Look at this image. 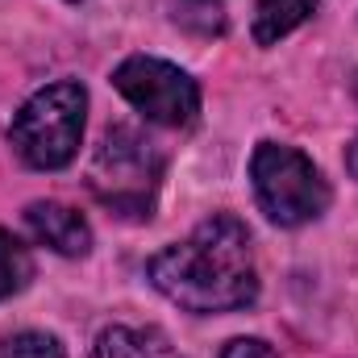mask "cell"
Masks as SVG:
<instances>
[{
  "label": "cell",
  "mask_w": 358,
  "mask_h": 358,
  "mask_svg": "<svg viewBox=\"0 0 358 358\" xmlns=\"http://www.w3.org/2000/svg\"><path fill=\"white\" fill-rule=\"evenodd\" d=\"M150 283L187 313H234L255 304L259 267L250 229L229 217H204L183 242L150 259Z\"/></svg>",
  "instance_id": "1"
},
{
  "label": "cell",
  "mask_w": 358,
  "mask_h": 358,
  "mask_svg": "<svg viewBox=\"0 0 358 358\" xmlns=\"http://www.w3.org/2000/svg\"><path fill=\"white\" fill-rule=\"evenodd\" d=\"M84 113H88V92L76 80H59L50 88L34 92L13 125H8V142L13 150L38 167V171H59L80 155V138H84Z\"/></svg>",
  "instance_id": "2"
},
{
  "label": "cell",
  "mask_w": 358,
  "mask_h": 358,
  "mask_svg": "<svg viewBox=\"0 0 358 358\" xmlns=\"http://www.w3.org/2000/svg\"><path fill=\"white\" fill-rule=\"evenodd\" d=\"M88 179L104 208L142 221L155 213V196L163 183V150L134 125H113L96 146Z\"/></svg>",
  "instance_id": "3"
},
{
  "label": "cell",
  "mask_w": 358,
  "mask_h": 358,
  "mask_svg": "<svg viewBox=\"0 0 358 358\" xmlns=\"http://www.w3.org/2000/svg\"><path fill=\"white\" fill-rule=\"evenodd\" d=\"M250 179H255L259 208L275 225L292 229V225L317 221L329 208V183L317 171V163L296 146L259 142L250 159Z\"/></svg>",
  "instance_id": "4"
},
{
  "label": "cell",
  "mask_w": 358,
  "mask_h": 358,
  "mask_svg": "<svg viewBox=\"0 0 358 358\" xmlns=\"http://www.w3.org/2000/svg\"><path fill=\"white\" fill-rule=\"evenodd\" d=\"M113 88L121 92L146 121L187 129L200 117V88L187 71H179L167 59L134 55L113 71Z\"/></svg>",
  "instance_id": "5"
},
{
  "label": "cell",
  "mask_w": 358,
  "mask_h": 358,
  "mask_svg": "<svg viewBox=\"0 0 358 358\" xmlns=\"http://www.w3.org/2000/svg\"><path fill=\"white\" fill-rule=\"evenodd\" d=\"M25 225H29V234H34L42 246H50L55 255L80 259V255L92 250L88 221H84L76 208L59 204V200H34V204L25 208Z\"/></svg>",
  "instance_id": "6"
},
{
  "label": "cell",
  "mask_w": 358,
  "mask_h": 358,
  "mask_svg": "<svg viewBox=\"0 0 358 358\" xmlns=\"http://www.w3.org/2000/svg\"><path fill=\"white\" fill-rule=\"evenodd\" d=\"M92 358H179L176 346L167 342V334L159 329H129V325H113L96 338Z\"/></svg>",
  "instance_id": "7"
},
{
  "label": "cell",
  "mask_w": 358,
  "mask_h": 358,
  "mask_svg": "<svg viewBox=\"0 0 358 358\" xmlns=\"http://www.w3.org/2000/svg\"><path fill=\"white\" fill-rule=\"evenodd\" d=\"M317 13V0H255V42L259 46H275L279 38H287L296 25H304Z\"/></svg>",
  "instance_id": "8"
},
{
  "label": "cell",
  "mask_w": 358,
  "mask_h": 358,
  "mask_svg": "<svg viewBox=\"0 0 358 358\" xmlns=\"http://www.w3.org/2000/svg\"><path fill=\"white\" fill-rule=\"evenodd\" d=\"M171 21L196 38L225 34V4L221 0H171Z\"/></svg>",
  "instance_id": "9"
},
{
  "label": "cell",
  "mask_w": 358,
  "mask_h": 358,
  "mask_svg": "<svg viewBox=\"0 0 358 358\" xmlns=\"http://www.w3.org/2000/svg\"><path fill=\"white\" fill-rule=\"evenodd\" d=\"M29 279H34V259H29V246H25L21 238H13L8 229H0V300L17 296Z\"/></svg>",
  "instance_id": "10"
},
{
  "label": "cell",
  "mask_w": 358,
  "mask_h": 358,
  "mask_svg": "<svg viewBox=\"0 0 358 358\" xmlns=\"http://www.w3.org/2000/svg\"><path fill=\"white\" fill-rule=\"evenodd\" d=\"M0 358H67V355H63V342L55 334L21 329V334H4L0 338Z\"/></svg>",
  "instance_id": "11"
},
{
  "label": "cell",
  "mask_w": 358,
  "mask_h": 358,
  "mask_svg": "<svg viewBox=\"0 0 358 358\" xmlns=\"http://www.w3.org/2000/svg\"><path fill=\"white\" fill-rule=\"evenodd\" d=\"M221 358H275V350H271L263 338H234L221 350Z\"/></svg>",
  "instance_id": "12"
}]
</instances>
